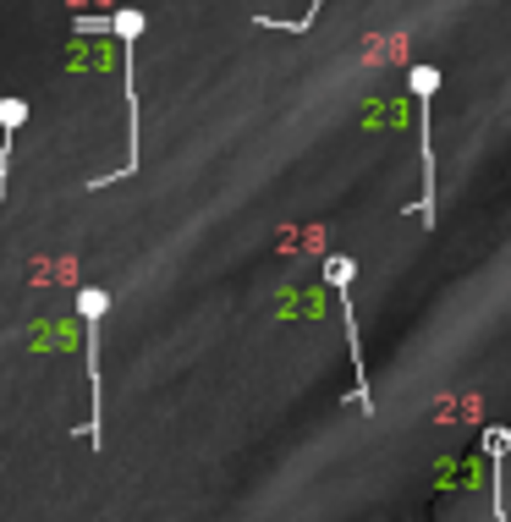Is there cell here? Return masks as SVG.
<instances>
[{
    "label": "cell",
    "instance_id": "cell-1",
    "mask_svg": "<svg viewBox=\"0 0 511 522\" xmlns=\"http://www.w3.org/2000/svg\"><path fill=\"white\" fill-rule=\"evenodd\" d=\"M407 83H412V100H418V126H424V199L412 204V215H418V220L429 225V215H434V149H429V100H434V88H440V72H434V67H412V72H407Z\"/></svg>",
    "mask_w": 511,
    "mask_h": 522
}]
</instances>
